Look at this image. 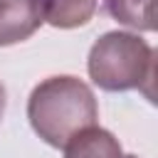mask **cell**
Wrapping results in <instances>:
<instances>
[{"label":"cell","mask_w":158,"mask_h":158,"mask_svg":"<svg viewBox=\"0 0 158 158\" xmlns=\"http://www.w3.org/2000/svg\"><path fill=\"white\" fill-rule=\"evenodd\" d=\"M27 118L32 131L52 148L64 143L79 131L96 126L99 106L89 84L77 77L59 74L40 81L27 99Z\"/></svg>","instance_id":"6da1fadb"},{"label":"cell","mask_w":158,"mask_h":158,"mask_svg":"<svg viewBox=\"0 0 158 158\" xmlns=\"http://www.w3.org/2000/svg\"><path fill=\"white\" fill-rule=\"evenodd\" d=\"M89 79L104 91H131L138 89L153 101L156 52L133 32H106L101 35L86 59Z\"/></svg>","instance_id":"7a4b0ae2"},{"label":"cell","mask_w":158,"mask_h":158,"mask_svg":"<svg viewBox=\"0 0 158 158\" xmlns=\"http://www.w3.org/2000/svg\"><path fill=\"white\" fill-rule=\"evenodd\" d=\"M42 25L37 0H0V47L32 37Z\"/></svg>","instance_id":"3957f363"},{"label":"cell","mask_w":158,"mask_h":158,"mask_svg":"<svg viewBox=\"0 0 158 158\" xmlns=\"http://www.w3.org/2000/svg\"><path fill=\"white\" fill-rule=\"evenodd\" d=\"M64 158H123V151L111 131L89 126L64 143Z\"/></svg>","instance_id":"277c9868"},{"label":"cell","mask_w":158,"mask_h":158,"mask_svg":"<svg viewBox=\"0 0 158 158\" xmlns=\"http://www.w3.org/2000/svg\"><path fill=\"white\" fill-rule=\"evenodd\" d=\"M37 2H40L42 22H49L52 27L59 30L86 25L99 7V0H37Z\"/></svg>","instance_id":"5b68a950"},{"label":"cell","mask_w":158,"mask_h":158,"mask_svg":"<svg viewBox=\"0 0 158 158\" xmlns=\"http://www.w3.org/2000/svg\"><path fill=\"white\" fill-rule=\"evenodd\" d=\"M109 15L126 27L153 32L156 30V0H104Z\"/></svg>","instance_id":"8992f818"},{"label":"cell","mask_w":158,"mask_h":158,"mask_svg":"<svg viewBox=\"0 0 158 158\" xmlns=\"http://www.w3.org/2000/svg\"><path fill=\"white\" fill-rule=\"evenodd\" d=\"M5 104H7V94H5V86H2V81H0V121H2V116H5Z\"/></svg>","instance_id":"52a82bcc"},{"label":"cell","mask_w":158,"mask_h":158,"mask_svg":"<svg viewBox=\"0 0 158 158\" xmlns=\"http://www.w3.org/2000/svg\"><path fill=\"white\" fill-rule=\"evenodd\" d=\"M123 158H138V156H123Z\"/></svg>","instance_id":"ba28073f"}]
</instances>
